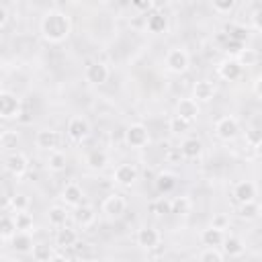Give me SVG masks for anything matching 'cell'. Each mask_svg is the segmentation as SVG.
Wrapping results in <instances>:
<instances>
[{
	"label": "cell",
	"instance_id": "1",
	"mask_svg": "<svg viewBox=\"0 0 262 262\" xmlns=\"http://www.w3.org/2000/svg\"><path fill=\"white\" fill-rule=\"evenodd\" d=\"M41 35L49 43H61L72 33V20L61 10H47L41 18Z\"/></svg>",
	"mask_w": 262,
	"mask_h": 262
},
{
	"label": "cell",
	"instance_id": "2",
	"mask_svg": "<svg viewBox=\"0 0 262 262\" xmlns=\"http://www.w3.org/2000/svg\"><path fill=\"white\" fill-rule=\"evenodd\" d=\"M164 66L172 74H184L190 66V55L182 47H172L164 57Z\"/></svg>",
	"mask_w": 262,
	"mask_h": 262
},
{
	"label": "cell",
	"instance_id": "3",
	"mask_svg": "<svg viewBox=\"0 0 262 262\" xmlns=\"http://www.w3.org/2000/svg\"><path fill=\"white\" fill-rule=\"evenodd\" d=\"M125 143L133 149H141L149 143V131L143 123H131L125 129Z\"/></svg>",
	"mask_w": 262,
	"mask_h": 262
},
{
	"label": "cell",
	"instance_id": "4",
	"mask_svg": "<svg viewBox=\"0 0 262 262\" xmlns=\"http://www.w3.org/2000/svg\"><path fill=\"white\" fill-rule=\"evenodd\" d=\"M20 98L10 90H0V119H14L20 115Z\"/></svg>",
	"mask_w": 262,
	"mask_h": 262
},
{
	"label": "cell",
	"instance_id": "5",
	"mask_svg": "<svg viewBox=\"0 0 262 262\" xmlns=\"http://www.w3.org/2000/svg\"><path fill=\"white\" fill-rule=\"evenodd\" d=\"M237 133H239V123H237V119L231 117V115H225V117H221V119L215 123V135H217L221 141H231V139L237 137Z\"/></svg>",
	"mask_w": 262,
	"mask_h": 262
},
{
	"label": "cell",
	"instance_id": "6",
	"mask_svg": "<svg viewBox=\"0 0 262 262\" xmlns=\"http://www.w3.org/2000/svg\"><path fill=\"white\" fill-rule=\"evenodd\" d=\"M66 131H68V137H70L72 141L82 143V141H86L88 135H90V125H88V121H86L84 117H72V119L68 121Z\"/></svg>",
	"mask_w": 262,
	"mask_h": 262
},
{
	"label": "cell",
	"instance_id": "7",
	"mask_svg": "<svg viewBox=\"0 0 262 262\" xmlns=\"http://www.w3.org/2000/svg\"><path fill=\"white\" fill-rule=\"evenodd\" d=\"M135 242H137V246H139V248H143V250H154V248H158V246H160L162 235H160V231H158L156 227L145 225V227H139V229H137Z\"/></svg>",
	"mask_w": 262,
	"mask_h": 262
},
{
	"label": "cell",
	"instance_id": "8",
	"mask_svg": "<svg viewBox=\"0 0 262 262\" xmlns=\"http://www.w3.org/2000/svg\"><path fill=\"white\" fill-rule=\"evenodd\" d=\"M4 166H6V170L12 174V176H25L27 174V170H29V160H27V156L23 154V151H10L8 156H6V160H4Z\"/></svg>",
	"mask_w": 262,
	"mask_h": 262
},
{
	"label": "cell",
	"instance_id": "9",
	"mask_svg": "<svg viewBox=\"0 0 262 262\" xmlns=\"http://www.w3.org/2000/svg\"><path fill=\"white\" fill-rule=\"evenodd\" d=\"M84 78H86V82L92 84V86L104 84V82L108 80V68H106V63H102V61H92V63H88V68H86V72H84Z\"/></svg>",
	"mask_w": 262,
	"mask_h": 262
},
{
	"label": "cell",
	"instance_id": "10",
	"mask_svg": "<svg viewBox=\"0 0 262 262\" xmlns=\"http://www.w3.org/2000/svg\"><path fill=\"white\" fill-rule=\"evenodd\" d=\"M125 209H127V201L123 194L113 192L102 201V213L108 217H121L125 213Z\"/></svg>",
	"mask_w": 262,
	"mask_h": 262
},
{
	"label": "cell",
	"instance_id": "11",
	"mask_svg": "<svg viewBox=\"0 0 262 262\" xmlns=\"http://www.w3.org/2000/svg\"><path fill=\"white\" fill-rule=\"evenodd\" d=\"M139 172L133 164H119L113 172V180L119 184V186H131L135 180H137Z\"/></svg>",
	"mask_w": 262,
	"mask_h": 262
},
{
	"label": "cell",
	"instance_id": "12",
	"mask_svg": "<svg viewBox=\"0 0 262 262\" xmlns=\"http://www.w3.org/2000/svg\"><path fill=\"white\" fill-rule=\"evenodd\" d=\"M199 113H201V108H199V102L194 98H180L176 102V115L188 123H194Z\"/></svg>",
	"mask_w": 262,
	"mask_h": 262
},
{
	"label": "cell",
	"instance_id": "13",
	"mask_svg": "<svg viewBox=\"0 0 262 262\" xmlns=\"http://www.w3.org/2000/svg\"><path fill=\"white\" fill-rule=\"evenodd\" d=\"M242 72H244V68L237 63V59H233V57H229V59H225V61H221L219 66H217V74L223 78V80H227V82H235V80H239L242 78Z\"/></svg>",
	"mask_w": 262,
	"mask_h": 262
},
{
	"label": "cell",
	"instance_id": "14",
	"mask_svg": "<svg viewBox=\"0 0 262 262\" xmlns=\"http://www.w3.org/2000/svg\"><path fill=\"white\" fill-rule=\"evenodd\" d=\"M35 141H37V145H39L41 149L53 151V149H57V147H59L61 135H59V133H57L55 129H41V131L37 133Z\"/></svg>",
	"mask_w": 262,
	"mask_h": 262
},
{
	"label": "cell",
	"instance_id": "15",
	"mask_svg": "<svg viewBox=\"0 0 262 262\" xmlns=\"http://www.w3.org/2000/svg\"><path fill=\"white\" fill-rule=\"evenodd\" d=\"M76 244H78V233H76V229H72V227H68V225L57 227L55 246H57L59 250H70V248H74Z\"/></svg>",
	"mask_w": 262,
	"mask_h": 262
},
{
	"label": "cell",
	"instance_id": "16",
	"mask_svg": "<svg viewBox=\"0 0 262 262\" xmlns=\"http://www.w3.org/2000/svg\"><path fill=\"white\" fill-rule=\"evenodd\" d=\"M215 92H217V88H215V84L209 82V80H199V82L192 86V98H194L196 102H209V100H213Z\"/></svg>",
	"mask_w": 262,
	"mask_h": 262
},
{
	"label": "cell",
	"instance_id": "17",
	"mask_svg": "<svg viewBox=\"0 0 262 262\" xmlns=\"http://www.w3.org/2000/svg\"><path fill=\"white\" fill-rule=\"evenodd\" d=\"M180 151H182V158H186V160H196V158H201V154H203V141L196 139V137H186V139L180 143Z\"/></svg>",
	"mask_w": 262,
	"mask_h": 262
},
{
	"label": "cell",
	"instance_id": "18",
	"mask_svg": "<svg viewBox=\"0 0 262 262\" xmlns=\"http://www.w3.org/2000/svg\"><path fill=\"white\" fill-rule=\"evenodd\" d=\"M233 196L237 203H246V201H254L256 199V186L250 180H239L233 186Z\"/></svg>",
	"mask_w": 262,
	"mask_h": 262
},
{
	"label": "cell",
	"instance_id": "19",
	"mask_svg": "<svg viewBox=\"0 0 262 262\" xmlns=\"http://www.w3.org/2000/svg\"><path fill=\"white\" fill-rule=\"evenodd\" d=\"M223 237H225L223 229H217V227H213V225L201 231V244H203L205 248H219V246L223 244Z\"/></svg>",
	"mask_w": 262,
	"mask_h": 262
},
{
	"label": "cell",
	"instance_id": "20",
	"mask_svg": "<svg viewBox=\"0 0 262 262\" xmlns=\"http://www.w3.org/2000/svg\"><path fill=\"white\" fill-rule=\"evenodd\" d=\"M61 199H63V203L68 205V207H78V205H82V199H84V192H82V188L76 184V182H70V184H66V188H63V192H61Z\"/></svg>",
	"mask_w": 262,
	"mask_h": 262
},
{
	"label": "cell",
	"instance_id": "21",
	"mask_svg": "<svg viewBox=\"0 0 262 262\" xmlns=\"http://www.w3.org/2000/svg\"><path fill=\"white\" fill-rule=\"evenodd\" d=\"M219 248H221V252H223L225 256H229V258H237V256L244 254V244H242V239L235 237V235H225V237H223V244H221Z\"/></svg>",
	"mask_w": 262,
	"mask_h": 262
},
{
	"label": "cell",
	"instance_id": "22",
	"mask_svg": "<svg viewBox=\"0 0 262 262\" xmlns=\"http://www.w3.org/2000/svg\"><path fill=\"white\" fill-rule=\"evenodd\" d=\"M145 27H147V31H149V33H154V35L166 33V29H168V18H166L162 12L154 10V12L147 16V23H145Z\"/></svg>",
	"mask_w": 262,
	"mask_h": 262
},
{
	"label": "cell",
	"instance_id": "23",
	"mask_svg": "<svg viewBox=\"0 0 262 262\" xmlns=\"http://www.w3.org/2000/svg\"><path fill=\"white\" fill-rule=\"evenodd\" d=\"M66 164H68L66 154H63V151H59V149H53V151H49V158H47L45 168H47L49 172L57 174V172H63V170H66Z\"/></svg>",
	"mask_w": 262,
	"mask_h": 262
},
{
	"label": "cell",
	"instance_id": "24",
	"mask_svg": "<svg viewBox=\"0 0 262 262\" xmlns=\"http://www.w3.org/2000/svg\"><path fill=\"white\" fill-rule=\"evenodd\" d=\"M74 219H76L78 225L88 227V225H92L96 221V213H94V209L90 205H78L76 213H74Z\"/></svg>",
	"mask_w": 262,
	"mask_h": 262
},
{
	"label": "cell",
	"instance_id": "25",
	"mask_svg": "<svg viewBox=\"0 0 262 262\" xmlns=\"http://www.w3.org/2000/svg\"><path fill=\"white\" fill-rule=\"evenodd\" d=\"M10 244H12V248H14L16 252H20V254H29L31 248H33V239H31L29 231H16V233L10 237Z\"/></svg>",
	"mask_w": 262,
	"mask_h": 262
},
{
	"label": "cell",
	"instance_id": "26",
	"mask_svg": "<svg viewBox=\"0 0 262 262\" xmlns=\"http://www.w3.org/2000/svg\"><path fill=\"white\" fill-rule=\"evenodd\" d=\"M86 164H88L92 170H102V168L108 164V156H106V151H102V149H92V151H88V156H86Z\"/></svg>",
	"mask_w": 262,
	"mask_h": 262
},
{
	"label": "cell",
	"instance_id": "27",
	"mask_svg": "<svg viewBox=\"0 0 262 262\" xmlns=\"http://www.w3.org/2000/svg\"><path fill=\"white\" fill-rule=\"evenodd\" d=\"M174 186H176V176H174L172 172H160V174L156 176V188H158L162 194L174 190Z\"/></svg>",
	"mask_w": 262,
	"mask_h": 262
},
{
	"label": "cell",
	"instance_id": "28",
	"mask_svg": "<svg viewBox=\"0 0 262 262\" xmlns=\"http://www.w3.org/2000/svg\"><path fill=\"white\" fill-rule=\"evenodd\" d=\"M239 217L242 219H246V221H254V219H258L260 217V205L256 203V199L254 201H246V203H239Z\"/></svg>",
	"mask_w": 262,
	"mask_h": 262
},
{
	"label": "cell",
	"instance_id": "29",
	"mask_svg": "<svg viewBox=\"0 0 262 262\" xmlns=\"http://www.w3.org/2000/svg\"><path fill=\"white\" fill-rule=\"evenodd\" d=\"M235 59H237V63L242 66V68H250V66H256L258 63V59H260V55H258V51L256 49H250V47H242V51L235 55Z\"/></svg>",
	"mask_w": 262,
	"mask_h": 262
},
{
	"label": "cell",
	"instance_id": "30",
	"mask_svg": "<svg viewBox=\"0 0 262 262\" xmlns=\"http://www.w3.org/2000/svg\"><path fill=\"white\" fill-rule=\"evenodd\" d=\"M47 221H49V225H53V227L66 225V221H68V211H66V207H59V205L51 207V209L47 211Z\"/></svg>",
	"mask_w": 262,
	"mask_h": 262
},
{
	"label": "cell",
	"instance_id": "31",
	"mask_svg": "<svg viewBox=\"0 0 262 262\" xmlns=\"http://www.w3.org/2000/svg\"><path fill=\"white\" fill-rule=\"evenodd\" d=\"M147 211L154 217H162V215H170V201L168 199H154L147 203Z\"/></svg>",
	"mask_w": 262,
	"mask_h": 262
},
{
	"label": "cell",
	"instance_id": "32",
	"mask_svg": "<svg viewBox=\"0 0 262 262\" xmlns=\"http://www.w3.org/2000/svg\"><path fill=\"white\" fill-rule=\"evenodd\" d=\"M31 256H33V260H37V262H49V260L53 258V248L47 246V244H33Z\"/></svg>",
	"mask_w": 262,
	"mask_h": 262
},
{
	"label": "cell",
	"instance_id": "33",
	"mask_svg": "<svg viewBox=\"0 0 262 262\" xmlns=\"http://www.w3.org/2000/svg\"><path fill=\"white\" fill-rule=\"evenodd\" d=\"M225 35H227L229 39H235V41H239V43H246V41H248V27L237 25V23L225 25Z\"/></svg>",
	"mask_w": 262,
	"mask_h": 262
},
{
	"label": "cell",
	"instance_id": "34",
	"mask_svg": "<svg viewBox=\"0 0 262 262\" xmlns=\"http://www.w3.org/2000/svg\"><path fill=\"white\" fill-rule=\"evenodd\" d=\"M170 213L172 215H188L190 213V199L188 196H176L170 201Z\"/></svg>",
	"mask_w": 262,
	"mask_h": 262
},
{
	"label": "cell",
	"instance_id": "35",
	"mask_svg": "<svg viewBox=\"0 0 262 262\" xmlns=\"http://www.w3.org/2000/svg\"><path fill=\"white\" fill-rule=\"evenodd\" d=\"M18 141H20V137H18V133L12 131V129H4L2 135H0V147H2V149H14V147L18 145Z\"/></svg>",
	"mask_w": 262,
	"mask_h": 262
},
{
	"label": "cell",
	"instance_id": "36",
	"mask_svg": "<svg viewBox=\"0 0 262 262\" xmlns=\"http://www.w3.org/2000/svg\"><path fill=\"white\" fill-rule=\"evenodd\" d=\"M16 233V225H14V217H0V237L2 239H10Z\"/></svg>",
	"mask_w": 262,
	"mask_h": 262
},
{
	"label": "cell",
	"instance_id": "37",
	"mask_svg": "<svg viewBox=\"0 0 262 262\" xmlns=\"http://www.w3.org/2000/svg\"><path fill=\"white\" fill-rule=\"evenodd\" d=\"M14 225H16V231H29L33 227V217L27 211H16Z\"/></svg>",
	"mask_w": 262,
	"mask_h": 262
},
{
	"label": "cell",
	"instance_id": "38",
	"mask_svg": "<svg viewBox=\"0 0 262 262\" xmlns=\"http://www.w3.org/2000/svg\"><path fill=\"white\" fill-rule=\"evenodd\" d=\"M223 258H225V254L221 252V248H205L199 254V260L201 262H221Z\"/></svg>",
	"mask_w": 262,
	"mask_h": 262
},
{
	"label": "cell",
	"instance_id": "39",
	"mask_svg": "<svg viewBox=\"0 0 262 262\" xmlns=\"http://www.w3.org/2000/svg\"><path fill=\"white\" fill-rule=\"evenodd\" d=\"M168 127H170V131H172L174 135H182V133H186V131L190 129V123L184 121V119H180L178 115H174V117L168 121Z\"/></svg>",
	"mask_w": 262,
	"mask_h": 262
},
{
	"label": "cell",
	"instance_id": "40",
	"mask_svg": "<svg viewBox=\"0 0 262 262\" xmlns=\"http://www.w3.org/2000/svg\"><path fill=\"white\" fill-rule=\"evenodd\" d=\"M29 205H31V201H29V196L23 194V192H16V194L10 196V207H12L14 211H27Z\"/></svg>",
	"mask_w": 262,
	"mask_h": 262
},
{
	"label": "cell",
	"instance_id": "41",
	"mask_svg": "<svg viewBox=\"0 0 262 262\" xmlns=\"http://www.w3.org/2000/svg\"><path fill=\"white\" fill-rule=\"evenodd\" d=\"M221 41H223V49H225L227 53H231V55H237V53L242 51V47L246 45V43H239V41H235V39H229L225 33L221 35Z\"/></svg>",
	"mask_w": 262,
	"mask_h": 262
},
{
	"label": "cell",
	"instance_id": "42",
	"mask_svg": "<svg viewBox=\"0 0 262 262\" xmlns=\"http://www.w3.org/2000/svg\"><path fill=\"white\" fill-rule=\"evenodd\" d=\"M211 4L219 14H229L235 8V0H211Z\"/></svg>",
	"mask_w": 262,
	"mask_h": 262
},
{
	"label": "cell",
	"instance_id": "43",
	"mask_svg": "<svg viewBox=\"0 0 262 262\" xmlns=\"http://www.w3.org/2000/svg\"><path fill=\"white\" fill-rule=\"evenodd\" d=\"M166 160H168L170 164L180 162V160H182V151H180V147H170V149L166 151Z\"/></svg>",
	"mask_w": 262,
	"mask_h": 262
},
{
	"label": "cell",
	"instance_id": "44",
	"mask_svg": "<svg viewBox=\"0 0 262 262\" xmlns=\"http://www.w3.org/2000/svg\"><path fill=\"white\" fill-rule=\"evenodd\" d=\"M227 223H229V219H227L225 215H215L211 225H213V227H217V229H225V227H227Z\"/></svg>",
	"mask_w": 262,
	"mask_h": 262
},
{
	"label": "cell",
	"instance_id": "45",
	"mask_svg": "<svg viewBox=\"0 0 262 262\" xmlns=\"http://www.w3.org/2000/svg\"><path fill=\"white\" fill-rule=\"evenodd\" d=\"M131 2V6L135 8V10H139V12H145L147 8H149V0H129Z\"/></svg>",
	"mask_w": 262,
	"mask_h": 262
},
{
	"label": "cell",
	"instance_id": "46",
	"mask_svg": "<svg viewBox=\"0 0 262 262\" xmlns=\"http://www.w3.org/2000/svg\"><path fill=\"white\" fill-rule=\"evenodd\" d=\"M168 4H170V0H149V8L151 10H158V12H162Z\"/></svg>",
	"mask_w": 262,
	"mask_h": 262
},
{
	"label": "cell",
	"instance_id": "47",
	"mask_svg": "<svg viewBox=\"0 0 262 262\" xmlns=\"http://www.w3.org/2000/svg\"><path fill=\"white\" fill-rule=\"evenodd\" d=\"M252 27L254 31H260V8H254L252 12Z\"/></svg>",
	"mask_w": 262,
	"mask_h": 262
},
{
	"label": "cell",
	"instance_id": "48",
	"mask_svg": "<svg viewBox=\"0 0 262 262\" xmlns=\"http://www.w3.org/2000/svg\"><path fill=\"white\" fill-rule=\"evenodd\" d=\"M248 139H250L252 147H260V133L258 131H250L248 133Z\"/></svg>",
	"mask_w": 262,
	"mask_h": 262
},
{
	"label": "cell",
	"instance_id": "49",
	"mask_svg": "<svg viewBox=\"0 0 262 262\" xmlns=\"http://www.w3.org/2000/svg\"><path fill=\"white\" fill-rule=\"evenodd\" d=\"M6 20H8V12H6V8H4V4H0V29H4V25H6Z\"/></svg>",
	"mask_w": 262,
	"mask_h": 262
},
{
	"label": "cell",
	"instance_id": "50",
	"mask_svg": "<svg viewBox=\"0 0 262 262\" xmlns=\"http://www.w3.org/2000/svg\"><path fill=\"white\" fill-rule=\"evenodd\" d=\"M8 205H10V196H4V194L0 192V209H2V207H8Z\"/></svg>",
	"mask_w": 262,
	"mask_h": 262
},
{
	"label": "cell",
	"instance_id": "51",
	"mask_svg": "<svg viewBox=\"0 0 262 262\" xmlns=\"http://www.w3.org/2000/svg\"><path fill=\"white\" fill-rule=\"evenodd\" d=\"M63 2H76V0H63Z\"/></svg>",
	"mask_w": 262,
	"mask_h": 262
},
{
	"label": "cell",
	"instance_id": "52",
	"mask_svg": "<svg viewBox=\"0 0 262 262\" xmlns=\"http://www.w3.org/2000/svg\"><path fill=\"white\" fill-rule=\"evenodd\" d=\"M0 192H2V182H0Z\"/></svg>",
	"mask_w": 262,
	"mask_h": 262
},
{
	"label": "cell",
	"instance_id": "53",
	"mask_svg": "<svg viewBox=\"0 0 262 262\" xmlns=\"http://www.w3.org/2000/svg\"><path fill=\"white\" fill-rule=\"evenodd\" d=\"M4 2H6V0H0V4H4Z\"/></svg>",
	"mask_w": 262,
	"mask_h": 262
}]
</instances>
